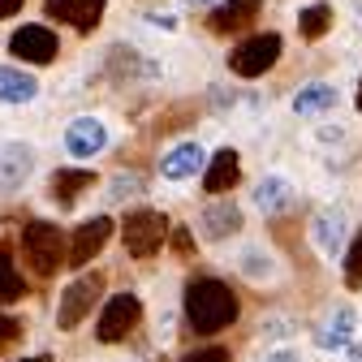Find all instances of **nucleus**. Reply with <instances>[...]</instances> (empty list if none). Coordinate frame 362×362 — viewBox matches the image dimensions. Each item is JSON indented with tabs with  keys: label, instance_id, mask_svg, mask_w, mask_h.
<instances>
[{
	"label": "nucleus",
	"instance_id": "27",
	"mask_svg": "<svg viewBox=\"0 0 362 362\" xmlns=\"http://www.w3.org/2000/svg\"><path fill=\"white\" fill-rule=\"evenodd\" d=\"M242 267H246V276H267V272H272V263H267L259 250H246V263H242Z\"/></svg>",
	"mask_w": 362,
	"mask_h": 362
},
{
	"label": "nucleus",
	"instance_id": "31",
	"mask_svg": "<svg viewBox=\"0 0 362 362\" xmlns=\"http://www.w3.org/2000/svg\"><path fill=\"white\" fill-rule=\"evenodd\" d=\"M22 9V0H0V18H13Z\"/></svg>",
	"mask_w": 362,
	"mask_h": 362
},
{
	"label": "nucleus",
	"instance_id": "11",
	"mask_svg": "<svg viewBox=\"0 0 362 362\" xmlns=\"http://www.w3.org/2000/svg\"><path fill=\"white\" fill-rule=\"evenodd\" d=\"M199 229H203V238H207V242H224V238H233V233L242 229V207H238L233 199H216V203H207V207H203V216H199Z\"/></svg>",
	"mask_w": 362,
	"mask_h": 362
},
{
	"label": "nucleus",
	"instance_id": "14",
	"mask_svg": "<svg viewBox=\"0 0 362 362\" xmlns=\"http://www.w3.org/2000/svg\"><path fill=\"white\" fill-rule=\"evenodd\" d=\"M310 238H315V250L320 255H341V246H345V211H337V207H328V211H320L310 220Z\"/></svg>",
	"mask_w": 362,
	"mask_h": 362
},
{
	"label": "nucleus",
	"instance_id": "9",
	"mask_svg": "<svg viewBox=\"0 0 362 362\" xmlns=\"http://www.w3.org/2000/svg\"><path fill=\"white\" fill-rule=\"evenodd\" d=\"M104 147H108V129H104L100 117H78V121H69V129H65V151L69 156L90 160V156H100Z\"/></svg>",
	"mask_w": 362,
	"mask_h": 362
},
{
	"label": "nucleus",
	"instance_id": "34",
	"mask_svg": "<svg viewBox=\"0 0 362 362\" xmlns=\"http://www.w3.org/2000/svg\"><path fill=\"white\" fill-rule=\"evenodd\" d=\"M186 5H190V9H199V5H211V0H186Z\"/></svg>",
	"mask_w": 362,
	"mask_h": 362
},
{
	"label": "nucleus",
	"instance_id": "17",
	"mask_svg": "<svg viewBox=\"0 0 362 362\" xmlns=\"http://www.w3.org/2000/svg\"><path fill=\"white\" fill-rule=\"evenodd\" d=\"M203 164H207V156H203L199 143H181V147H173V151L160 160V173H164L168 181H186V177H194Z\"/></svg>",
	"mask_w": 362,
	"mask_h": 362
},
{
	"label": "nucleus",
	"instance_id": "23",
	"mask_svg": "<svg viewBox=\"0 0 362 362\" xmlns=\"http://www.w3.org/2000/svg\"><path fill=\"white\" fill-rule=\"evenodd\" d=\"M298 26H302V35H306V39H324V35H328V26H332V9H328V5H310V9H302Z\"/></svg>",
	"mask_w": 362,
	"mask_h": 362
},
{
	"label": "nucleus",
	"instance_id": "1",
	"mask_svg": "<svg viewBox=\"0 0 362 362\" xmlns=\"http://www.w3.org/2000/svg\"><path fill=\"white\" fill-rule=\"evenodd\" d=\"M186 320L194 332L211 337L220 328H229L238 320V293L216 281V276H203V281H190L186 285Z\"/></svg>",
	"mask_w": 362,
	"mask_h": 362
},
{
	"label": "nucleus",
	"instance_id": "10",
	"mask_svg": "<svg viewBox=\"0 0 362 362\" xmlns=\"http://www.w3.org/2000/svg\"><path fill=\"white\" fill-rule=\"evenodd\" d=\"M104 5L108 0H48V18H57V22H65V26H74V30H95L100 26V18H104Z\"/></svg>",
	"mask_w": 362,
	"mask_h": 362
},
{
	"label": "nucleus",
	"instance_id": "6",
	"mask_svg": "<svg viewBox=\"0 0 362 362\" xmlns=\"http://www.w3.org/2000/svg\"><path fill=\"white\" fill-rule=\"evenodd\" d=\"M139 320H143V302L134 298V293H117L112 302H104V315H100V324H95V337L104 345H117V341H125L134 328H139Z\"/></svg>",
	"mask_w": 362,
	"mask_h": 362
},
{
	"label": "nucleus",
	"instance_id": "30",
	"mask_svg": "<svg viewBox=\"0 0 362 362\" xmlns=\"http://www.w3.org/2000/svg\"><path fill=\"white\" fill-rule=\"evenodd\" d=\"M263 362H302V358H298V349H272Z\"/></svg>",
	"mask_w": 362,
	"mask_h": 362
},
{
	"label": "nucleus",
	"instance_id": "19",
	"mask_svg": "<svg viewBox=\"0 0 362 362\" xmlns=\"http://www.w3.org/2000/svg\"><path fill=\"white\" fill-rule=\"evenodd\" d=\"M35 95H39L35 74H22V69H13V65L0 69V104H30Z\"/></svg>",
	"mask_w": 362,
	"mask_h": 362
},
{
	"label": "nucleus",
	"instance_id": "26",
	"mask_svg": "<svg viewBox=\"0 0 362 362\" xmlns=\"http://www.w3.org/2000/svg\"><path fill=\"white\" fill-rule=\"evenodd\" d=\"M186 362H229V349L207 345V349H194V354H186Z\"/></svg>",
	"mask_w": 362,
	"mask_h": 362
},
{
	"label": "nucleus",
	"instance_id": "16",
	"mask_svg": "<svg viewBox=\"0 0 362 362\" xmlns=\"http://www.w3.org/2000/svg\"><path fill=\"white\" fill-rule=\"evenodd\" d=\"M35 168V151L26 143H9L0 151V190H18Z\"/></svg>",
	"mask_w": 362,
	"mask_h": 362
},
{
	"label": "nucleus",
	"instance_id": "15",
	"mask_svg": "<svg viewBox=\"0 0 362 362\" xmlns=\"http://www.w3.org/2000/svg\"><path fill=\"white\" fill-rule=\"evenodd\" d=\"M90 186H95V173H90V168H57L52 181H48V194H52L57 207H74L78 194L90 190Z\"/></svg>",
	"mask_w": 362,
	"mask_h": 362
},
{
	"label": "nucleus",
	"instance_id": "2",
	"mask_svg": "<svg viewBox=\"0 0 362 362\" xmlns=\"http://www.w3.org/2000/svg\"><path fill=\"white\" fill-rule=\"evenodd\" d=\"M22 255L35 267V276H57V267L69 263L65 255V233L48 220H30L22 229Z\"/></svg>",
	"mask_w": 362,
	"mask_h": 362
},
{
	"label": "nucleus",
	"instance_id": "3",
	"mask_svg": "<svg viewBox=\"0 0 362 362\" xmlns=\"http://www.w3.org/2000/svg\"><path fill=\"white\" fill-rule=\"evenodd\" d=\"M121 238H125V250L134 259H151L164 238H168V216L156 211V207H139V211H129L121 220Z\"/></svg>",
	"mask_w": 362,
	"mask_h": 362
},
{
	"label": "nucleus",
	"instance_id": "32",
	"mask_svg": "<svg viewBox=\"0 0 362 362\" xmlns=\"http://www.w3.org/2000/svg\"><path fill=\"white\" fill-rule=\"evenodd\" d=\"M349 362H362V341H358V345H349Z\"/></svg>",
	"mask_w": 362,
	"mask_h": 362
},
{
	"label": "nucleus",
	"instance_id": "35",
	"mask_svg": "<svg viewBox=\"0 0 362 362\" xmlns=\"http://www.w3.org/2000/svg\"><path fill=\"white\" fill-rule=\"evenodd\" d=\"M358 108H362V82H358Z\"/></svg>",
	"mask_w": 362,
	"mask_h": 362
},
{
	"label": "nucleus",
	"instance_id": "21",
	"mask_svg": "<svg viewBox=\"0 0 362 362\" xmlns=\"http://www.w3.org/2000/svg\"><path fill=\"white\" fill-rule=\"evenodd\" d=\"M255 203H259V211H267V216H276V211H285L289 203H293V186L285 177H263L259 186H255Z\"/></svg>",
	"mask_w": 362,
	"mask_h": 362
},
{
	"label": "nucleus",
	"instance_id": "13",
	"mask_svg": "<svg viewBox=\"0 0 362 362\" xmlns=\"http://www.w3.org/2000/svg\"><path fill=\"white\" fill-rule=\"evenodd\" d=\"M259 13H263V0H229V5H220L216 13H211V30L216 35H233V30H246V26H255L259 22Z\"/></svg>",
	"mask_w": 362,
	"mask_h": 362
},
{
	"label": "nucleus",
	"instance_id": "18",
	"mask_svg": "<svg viewBox=\"0 0 362 362\" xmlns=\"http://www.w3.org/2000/svg\"><path fill=\"white\" fill-rule=\"evenodd\" d=\"M328 108H337V86H328V82H306L293 95V112L298 117H320Z\"/></svg>",
	"mask_w": 362,
	"mask_h": 362
},
{
	"label": "nucleus",
	"instance_id": "7",
	"mask_svg": "<svg viewBox=\"0 0 362 362\" xmlns=\"http://www.w3.org/2000/svg\"><path fill=\"white\" fill-rule=\"evenodd\" d=\"M9 52L18 61H30V65H52L61 43H57V35L48 26H18L13 39H9Z\"/></svg>",
	"mask_w": 362,
	"mask_h": 362
},
{
	"label": "nucleus",
	"instance_id": "20",
	"mask_svg": "<svg viewBox=\"0 0 362 362\" xmlns=\"http://www.w3.org/2000/svg\"><path fill=\"white\" fill-rule=\"evenodd\" d=\"M354 324H358V315H354V306H341L332 320H328V328H320V349H349L354 345Z\"/></svg>",
	"mask_w": 362,
	"mask_h": 362
},
{
	"label": "nucleus",
	"instance_id": "8",
	"mask_svg": "<svg viewBox=\"0 0 362 362\" xmlns=\"http://www.w3.org/2000/svg\"><path fill=\"white\" fill-rule=\"evenodd\" d=\"M108 238H112V220H108V216H90V220H82L78 233H74V242H69V267H86L90 259H95V255L108 246Z\"/></svg>",
	"mask_w": 362,
	"mask_h": 362
},
{
	"label": "nucleus",
	"instance_id": "22",
	"mask_svg": "<svg viewBox=\"0 0 362 362\" xmlns=\"http://www.w3.org/2000/svg\"><path fill=\"white\" fill-rule=\"evenodd\" d=\"M26 293V281H22V272L13 267V259L0 250V302H18Z\"/></svg>",
	"mask_w": 362,
	"mask_h": 362
},
{
	"label": "nucleus",
	"instance_id": "24",
	"mask_svg": "<svg viewBox=\"0 0 362 362\" xmlns=\"http://www.w3.org/2000/svg\"><path fill=\"white\" fill-rule=\"evenodd\" d=\"M345 285L349 289H362V233L354 238V246L345 255Z\"/></svg>",
	"mask_w": 362,
	"mask_h": 362
},
{
	"label": "nucleus",
	"instance_id": "33",
	"mask_svg": "<svg viewBox=\"0 0 362 362\" xmlns=\"http://www.w3.org/2000/svg\"><path fill=\"white\" fill-rule=\"evenodd\" d=\"M22 362H52V358H48V354H39V358H22Z\"/></svg>",
	"mask_w": 362,
	"mask_h": 362
},
{
	"label": "nucleus",
	"instance_id": "25",
	"mask_svg": "<svg viewBox=\"0 0 362 362\" xmlns=\"http://www.w3.org/2000/svg\"><path fill=\"white\" fill-rule=\"evenodd\" d=\"M18 337H22V324L13 320V315H0V354H5L9 345H18Z\"/></svg>",
	"mask_w": 362,
	"mask_h": 362
},
{
	"label": "nucleus",
	"instance_id": "5",
	"mask_svg": "<svg viewBox=\"0 0 362 362\" xmlns=\"http://www.w3.org/2000/svg\"><path fill=\"white\" fill-rule=\"evenodd\" d=\"M276 61H281V35H250L246 43H238V48H233L229 69L238 78H259V74H267Z\"/></svg>",
	"mask_w": 362,
	"mask_h": 362
},
{
	"label": "nucleus",
	"instance_id": "4",
	"mask_svg": "<svg viewBox=\"0 0 362 362\" xmlns=\"http://www.w3.org/2000/svg\"><path fill=\"white\" fill-rule=\"evenodd\" d=\"M104 298V272H82V276L61 293V306H57V324L65 328V332H74L86 315H90V306H95Z\"/></svg>",
	"mask_w": 362,
	"mask_h": 362
},
{
	"label": "nucleus",
	"instance_id": "12",
	"mask_svg": "<svg viewBox=\"0 0 362 362\" xmlns=\"http://www.w3.org/2000/svg\"><path fill=\"white\" fill-rule=\"evenodd\" d=\"M238 177H242V160L233 147H220L211 160H207V173H203V190L207 194H229L238 186Z\"/></svg>",
	"mask_w": 362,
	"mask_h": 362
},
{
	"label": "nucleus",
	"instance_id": "29",
	"mask_svg": "<svg viewBox=\"0 0 362 362\" xmlns=\"http://www.w3.org/2000/svg\"><path fill=\"white\" fill-rule=\"evenodd\" d=\"M143 190V181L139 177H117L112 181V199H125V194H139Z\"/></svg>",
	"mask_w": 362,
	"mask_h": 362
},
{
	"label": "nucleus",
	"instance_id": "28",
	"mask_svg": "<svg viewBox=\"0 0 362 362\" xmlns=\"http://www.w3.org/2000/svg\"><path fill=\"white\" fill-rule=\"evenodd\" d=\"M173 250H177L181 259H190V255H194V238H190V229H173Z\"/></svg>",
	"mask_w": 362,
	"mask_h": 362
}]
</instances>
